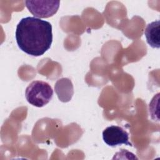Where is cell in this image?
<instances>
[{"label":"cell","mask_w":160,"mask_h":160,"mask_svg":"<svg viewBox=\"0 0 160 160\" xmlns=\"http://www.w3.org/2000/svg\"><path fill=\"white\" fill-rule=\"evenodd\" d=\"M15 36L19 48L23 52L32 56H40L51 48L52 26L40 18H24L17 25Z\"/></svg>","instance_id":"obj_1"},{"label":"cell","mask_w":160,"mask_h":160,"mask_svg":"<svg viewBox=\"0 0 160 160\" xmlns=\"http://www.w3.org/2000/svg\"><path fill=\"white\" fill-rule=\"evenodd\" d=\"M53 90L46 82L34 81L29 84L25 91L27 101L31 105L41 108L46 105L52 99Z\"/></svg>","instance_id":"obj_2"},{"label":"cell","mask_w":160,"mask_h":160,"mask_svg":"<svg viewBox=\"0 0 160 160\" xmlns=\"http://www.w3.org/2000/svg\"><path fill=\"white\" fill-rule=\"evenodd\" d=\"M29 11L38 18H47L55 14L60 4L59 1H25Z\"/></svg>","instance_id":"obj_3"},{"label":"cell","mask_w":160,"mask_h":160,"mask_svg":"<svg viewBox=\"0 0 160 160\" xmlns=\"http://www.w3.org/2000/svg\"><path fill=\"white\" fill-rule=\"evenodd\" d=\"M102 138L104 142L111 147L121 144L132 146V144L129 141L128 133L118 126L106 128L102 132Z\"/></svg>","instance_id":"obj_4"},{"label":"cell","mask_w":160,"mask_h":160,"mask_svg":"<svg viewBox=\"0 0 160 160\" xmlns=\"http://www.w3.org/2000/svg\"><path fill=\"white\" fill-rule=\"evenodd\" d=\"M147 42L153 48L160 47V21L157 20L148 24L144 31Z\"/></svg>","instance_id":"obj_5"},{"label":"cell","mask_w":160,"mask_h":160,"mask_svg":"<svg viewBox=\"0 0 160 160\" xmlns=\"http://www.w3.org/2000/svg\"><path fill=\"white\" fill-rule=\"evenodd\" d=\"M69 89H73L71 81L69 79L62 78L57 81L55 85V90L61 101L67 102L71 99L73 92L66 90Z\"/></svg>","instance_id":"obj_6"}]
</instances>
